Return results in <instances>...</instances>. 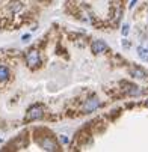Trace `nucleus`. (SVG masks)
<instances>
[{
	"label": "nucleus",
	"mask_w": 148,
	"mask_h": 152,
	"mask_svg": "<svg viewBox=\"0 0 148 152\" xmlns=\"http://www.w3.org/2000/svg\"><path fill=\"white\" fill-rule=\"evenodd\" d=\"M91 50L95 54H101L104 51H108V45H106L103 41H94L92 44H91Z\"/></svg>",
	"instance_id": "obj_3"
},
{
	"label": "nucleus",
	"mask_w": 148,
	"mask_h": 152,
	"mask_svg": "<svg viewBox=\"0 0 148 152\" xmlns=\"http://www.w3.org/2000/svg\"><path fill=\"white\" fill-rule=\"evenodd\" d=\"M98 105H100V101L97 98H91V99L86 101V104H85V107H83V110H85V113H92L95 108H98Z\"/></svg>",
	"instance_id": "obj_4"
},
{
	"label": "nucleus",
	"mask_w": 148,
	"mask_h": 152,
	"mask_svg": "<svg viewBox=\"0 0 148 152\" xmlns=\"http://www.w3.org/2000/svg\"><path fill=\"white\" fill-rule=\"evenodd\" d=\"M29 39H30V35H24V36H23V41H24V42H27Z\"/></svg>",
	"instance_id": "obj_11"
},
{
	"label": "nucleus",
	"mask_w": 148,
	"mask_h": 152,
	"mask_svg": "<svg viewBox=\"0 0 148 152\" xmlns=\"http://www.w3.org/2000/svg\"><path fill=\"white\" fill-rule=\"evenodd\" d=\"M21 9H23V5H21V2H18V0H14V2H11V5H9V11H11V12L17 14V12H20Z\"/></svg>",
	"instance_id": "obj_7"
},
{
	"label": "nucleus",
	"mask_w": 148,
	"mask_h": 152,
	"mask_svg": "<svg viewBox=\"0 0 148 152\" xmlns=\"http://www.w3.org/2000/svg\"><path fill=\"white\" fill-rule=\"evenodd\" d=\"M60 140H62L63 143H68V139H67V137H62V136H60Z\"/></svg>",
	"instance_id": "obj_13"
},
{
	"label": "nucleus",
	"mask_w": 148,
	"mask_h": 152,
	"mask_svg": "<svg viewBox=\"0 0 148 152\" xmlns=\"http://www.w3.org/2000/svg\"><path fill=\"white\" fill-rule=\"evenodd\" d=\"M130 72H132V75H133L135 78H139V80H144V78L147 77V72H145L142 68H139V66L132 68V69H130Z\"/></svg>",
	"instance_id": "obj_6"
},
{
	"label": "nucleus",
	"mask_w": 148,
	"mask_h": 152,
	"mask_svg": "<svg viewBox=\"0 0 148 152\" xmlns=\"http://www.w3.org/2000/svg\"><path fill=\"white\" fill-rule=\"evenodd\" d=\"M26 62L30 68H35L36 65L39 63V53L36 50H30L27 54H26Z\"/></svg>",
	"instance_id": "obj_2"
},
{
	"label": "nucleus",
	"mask_w": 148,
	"mask_h": 152,
	"mask_svg": "<svg viewBox=\"0 0 148 152\" xmlns=\"http://www.w3.org/2000/svg\"><path fill=\"white\" fill-rule=\"evenodd\" d=\"M9 78V69L6 66H0V81H6Z\"/></svg>",
	"instance_id": "obj_8"
},
{
	"label": "nucleus",
	"mask_w": 148,
	"mask_h": 152,
	"mask_svg": "<svg viewBox=\"0 0 148 152\" xmlns=\"http://www.w3.org/2000/svg\"><path fill=\"white\" fill-rule=\"evenodd\" d=\"M138 54H139V57H141L144 62H147V63H148V48L139 47V48H138Z\"/></svg>",
	"instance_id": "obj_9"
},
{
	"label": "nucleus",
	"mask_w": 148,
	"mask_h": 152,
	"mask_svg": "<svg viewBox=\"0 0 148 152\" xmlns=\"http://www.w3.org/2000/svg\"><path fill=\"white\" fill-rule=\"evenodd\" d=\"M41 146H42V149H46V151H57L59 149L57 145H56V142L53 139H49V137L41 142Z\"/></svg>",
	"instance_id": "obj_5"
},
{
	"label": "nucleus",
	"mask_w": 148,
	"mask_h": 152,
	"mask_svg": "<svg viewBox=\"0 0 148 152\" xmlns=\"http://www.w3.org/2000/svg\"><path fill=\"white\" fill-rule=\"evenodd\" d=\"M42 115H44V108H42L41 105H32L27 110L26 119L27 121H36V119H41Z\"/></svg>",
	"instance_id": "obj_1"
},
{
	"label": "nucleus",
	"mask_w": 148,
	"mask_h": 152,
	"mask_svg": "<svg viewBox=\"0 0 148 152\" xmlns=\"http://www.w3.org/2000/svg\"><path fill=\"white\" fill-rule=\"evenodd\" d=\"M147 105H148V104H147Z\"/></svg>",
	"instance_id": "obj_14"
},
{
	"label": "nucleus",
	"mask_w": 148,
	"mask_h": 152,
	"mask_svg": "<svg viewBox=\"0 0 148 152\" xmlns=\"http://www.w3.org/2000/svg\"><path fill=\"white\" fill-rule=\"evenodd\" d=\"M121 32H122V35H124V36H127V35H129V24H124Z\"/></svg>",
	"instance_id": "obj_10"
},
{
	"label": "nucleus",
	"mask_w": 148,
	"mask_h": 152,
	"mask_svg": "<svg viewBox=\"0 0 148 152\" xmlns=\"http://www.w3.org/2000/svg\"><path fill=\"white\" fill-rule=\"evenodd\" d=\"M136 2H138V0H132V2H130V6H129V8L132 9V8H133V6L136 5Z\"/></svg>",
	"instance_id": "obj_12"
}]
</instances>
